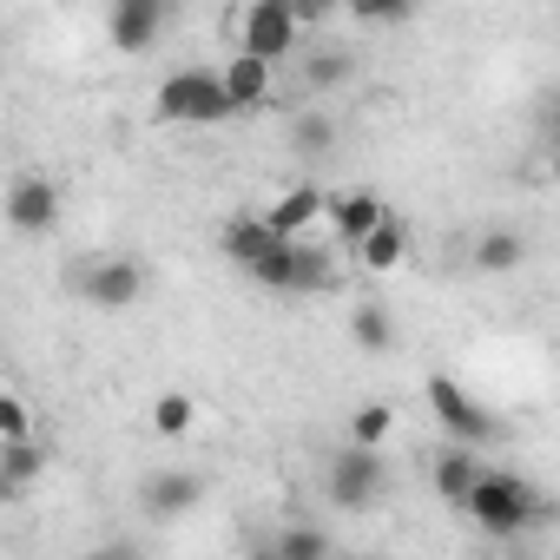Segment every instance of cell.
<instances>
[{"label": "cell", "mask_w": 560, "mask_h": 560, "mask_svg": "<svg viewBox=\"0 0 560 560\" xmlns=\"http://www.w3.org/2000/svg\"><path fill=\"white\" fill-rule=\"evenodd\" d=\"M488 540H514V534H527L534 521H547V501H540V488L527 481V475H514V468H475V481H468V494L455 501Z\"/></svg>", "instance_id": "cell-1"}, {"label": "cell", "mask_w": 560, "mask_h": 560, "mask_svg": "<svg viewBox=\"0 0 560 560\" xmlns=\"http://www.w3.org/2000/svg\"><path fill=\"white\" fill-rule=\"evenodd\" d=\"M244 270H250V284L270 291V298H330L337 291V257H330V244H311V231L304 237H277Z\"/></svg>", "instance_id": "cell-2"}, {"label": "cell", "mask_w": 560, "mask_h": 560, "mask_svg": "<svg viewBox=\"0 0 560 560\" xmlns=\"http://www.w3.org/2000/svg\"><path fill=\"white\" fill-rule=\"evenodd\" d=\"M152 113H159L165 126H224V119H231V100H224V86H218V67H172V73L159 80Z\"/></svg>", "instance_id": "cell-3"}, {"label": "cell", "mask_w": 560, "mask_h": 560, "mask_svg": "<svg viewBox=\"0 0 560 560\" xmlns=\"http://www.w3.org/2000/svg\"><path fill=\"white\" fill-rule=\"evenodd\" d=\"M324 494H330V508H343V514L383 508V494H389V462H383V448L343 442V448L330 455V468H324Z\"/></svg>", "instance_id": "cell-4"}, {"label": "cell", "mask_w": 560, "mask_h": 560, "mask_svg": "<svg viewBox=\"0 0 560 560\" xmlns=\"http://www.w3.org/2000/svg\"><path fill=\"white\" fill-rule=\"evenodd\" d=\"M298 47H304V21L291 14V0H244L237 8V54L284 67Z\"/></svg>", "instance_id": "cell-5"}, {"label": "cell", "mask_w": 560, "mask_h": 560, "mask_svg": "<svg viewBox=\"0 0 560 560\" xmlns=\"http://www.w3.org/2000/svg\"><path fill=\"white\" fill-rule=\"evenodd\" d=\"M73 291H80V304H93V311H132V304H145V291H152V270H145L139 257H93V264H80Z\"/></svg>", "instance_id": "cell-6"}, {"label": "cell", "mask_w": 560, "mask_h": 560, "mask_svg": "<svg viewBox=\"0 0 560 560\" xmlns=\"http://www.w3.org/2000/svg\"><path fill=\"white\" fill-rule=\"evenodd\" d=\"M422 396H429V409H435V422H442V435L448 442H468V448H488V442H501V422L455 383V376H429L422 383Z\"/></svg>", "instance_id": "cell-7"}, {"label": "cell", "mask_w": 560, "mask_h": 560, "mask_svg": "<svg viewBox=\"0 0 560 560\" xmlns=\"http://www.w3.org/2000/svg\"><path fill=\"white\" fill-rule=\"evenodd\" d=\"M0 218H8V231H21V237L54 231V224H60V185L40 178V172L8 178V191H0Z\"/></svg>", "instance_id": "cell-8"}, {"label": "cell", "mask_w": 560, "mask_h": 560, "mask_svg": "<svg viewBox=\"0 0 560 560\" xmlns=\"http://www.w3.org/2000/svg\"><path fill=\"white\" fill-rule=\"evenodd\" d=\"M165 8L159 0H113V14H106V40L113 54H152L165 40Z\"/></svg>", "instance_id": "cell-9"}, {"label": "cell", "mask_w": 560, "mask_h": 560, "mask_svg": "<svg viewBox=\"0 0 560 560\" xmlns=\"http://www.w3.org/2000/svg\"><path fill=\"white\" fill-rule=\"evenodd\" d=\"M198 501H205V475H191V468H159V475L139 481V508H145L152 521H178V514H191Z\"/></svg>", "instance_id": "cell-10"}, {"label": "cell", "mask_w": 560, "mask_h": 560, "mask_svg": "<svg viewBox=\"0 0 560 560\" xmlns=\"http://www.w3.org/2000/svg\"><path fill=\"white\" fill-rule=\"evenodd\" d=\"M40 475H47V442L40 435H8L0 442V501H27Z\"/></svg>", "instance_id": "cell-11"}, {"label": "cell", "mask_w": 560, "mask_h": 560, "mask_svg": "<svg viewBox=\"0 0 560 560\" xmlns=\"http://www.w3.org/2000/svg\"><path fill=\"white\" fill-rule=\"evenodd\" d=\"M218 86H224L231 113H250V106H264V100H270L277 67H270V60H257V54H231V60L218 67Z\"/></svg>", "instance_id": "cell-12"}, {"label": "cell", "mask_w": 560, "mask_h": 560, "mask_svg": "<svg viewBox=\"0 0 560 560\" xmlns=\"http://www.w3.org/2000/svg\"><path fill=\"white\" fill-rule=\"evenodd\" d=\"M389 205L370 191V185H350V191H324V218H330V237L337 244H357L376 218H383Z\"/></svg>", "instance_id": "cell-13"}, {"label": "cell", "mask_w": 560, "mask_h": 560, "mask_svg": "<svg viewBox=\"0 0 560 560\" xmlns=\"http://www.w3.org/2000/svg\"><path fill=\"white\" fill-rule=\"evenodd\" d=\"M350 250H357V264H363V270L389 277V270H402V257H409V224H402L396 211H383V218H376Z\"/></svg>", "instance_id": "cell-14"}, {"label": "cell", "mask_w": 560, "mask_h": 560, "mask_svg": "<svg viewBox=\"0 0 560 560\" xmlns=\"http://www.w3.org/2000/svg\"><path fill=\"white\" fill-rule=\"evenodd\" d=\"M317 218H324V185H311V178L291 185V191H277V205L264 211V224H270L277 237H304Z\"/></svg>", "instance_id": "cell-15"}, {"label": "cell", "mask_w": 560, "mask_h": 560, "mask_svg": "<svg viewBox=\"0 0 560 560\" xmlns=\"http://www.w3.org/2000/svg\"><path fill=\"white\" fill-rule=\"evenodd\" d=\"M350 80H357V54H350V47H311L304 67H298V86H304V93H337V86H350Z\"/></svg>", "instance_id": "cell-16"}, {"label": "cell", "mask_w": 560, "mask_h": 560, "mask_svg": "<svg viewBox=\"0 0 560 560\" xmlns=\"http://www.w3.org/2000/svg\"><path fill=\"white\" fill-rule=\"evenodd\" d=\"M475 468H481V448H468V442H448V448H435V462H429V481H435V494L455 508V501L468 494Z\"/></svg>", "instance_id": "cell-17"}, {"label": "cell", "mask_w": 560, "mask_h": 560, "mask_svg": "<svg viewBox=\"0 0 560 560\" xmlns=\"http://www.w3.org/2000/svg\"><path fill=\"white\" fill-rule=\"evenodd\" d=\"M350 343H357L363 357H389V350H396V317H389L376 298H363V304L350 311Z\"/></svg>", "instance_id": "cell-18"}, {"label": "cell", "mask_w": 560, "mask_h": 560, "mask_svg": "<svg viewBox=\"0 0 560 560\" xmlns=\"http://www.w3.org/2000/svg\"><path fill=\"white\" fill-rule=\"evenodd\" d=\"M270 244H277V231H270L264 218H231V224L218 231V250H224V257H231L237 270H244V264H257V257H264Z\"/></svg>", "instance_id": "cell-19"}, {"label": "cell", "mask_w": 560, "mask_h": 560, "mask_svg": "<svg viewBox=\"0 0 560 560\" xmlns=\"http://www.w3.org/2000/svg\"><path fill=\"white\" fill-rule=\"evenodd\" d=\"M475 264L494 270V277H501V270H521V264H527V237H521V231H481Z\"/></svg>", "instance_id": "cell-20"}, {"label": "cell", "mask_w": 560, "mask_h": 560, "mask_svg": "<svg viewBox=\"0 0 560 560\" xmlns=\"http://www.w3.org/2000/svg\"><path fill=\"white\" fill-rule=\"evenodd\" d=\"M191 422H198V402H191L185 389H165V396L152 402V429H159L165 442H178V435H191Z\"/></svg>", "instance_id": "cell-21"}, {"label": "cell", "mask_w": 560, "mask_h": 560, "mask_svg": "<svg viewBox=\"0 0 560 560\" xmlns=\"http://www.w3.org/2000/svg\"><path fill=\"white\" fill-rule=\"evenodd\" d=\"M291 145H298L304 159H324V152L337 145V119H330V113H298V119H291Z\"/></svg>", "instance_id": "cell-22"}, {"label": "cell", "mask_w": 560, "mask_h": 560, "mask_svg": "<svg viewBox=\"0 0 560 560\" xmlns=\"http://www.w3.org/2000/svg\"><path fill=\"white\" fill-rule=\"evenodd\" d=\"M343 8H350V21H363V27H402V21L422 14V0H343Z\"/></svg>", "instance_id": "cell-23"}, {"label": "cell", "mask_w": 560, "mask_h": 560, "mask_svg": "<svg viewBox=\"0 0 560 560\" xmlns=\"http://www.w3.org/2000/svg\"><path fill=\"white\" fill-rule=\"evenodd\" d=\"M389 429H396V409H389V402H363V409L350 416V442H363V448H383Z\"/></svg>", "instance_id": "cell-24"}, {"label": "cell", "mask_w": 560, "mask_h": 560, "mask_svg": "<svg viewBox=\"0 0 560 560\" xmlns=\"http://www.w3.org/2000/svg\"><path fill=\"white\" fill-rule=\"evenodd\" d=\"M270 553L277 560H324L330 553V534H317V527H284L270 540Z\"/></svg>", "instance_id": "cell-25"}, {"label": "cell", "mask_w": 560, "mask_h": 560, "mask_svg": "<svg viewBox=\"0 0 560 560\" xmlns=\"http://www.w3.org/2000/svg\"><path fill=\"white\" fill-rule=\"evenodd\" d=\"M8 435H34V402L14 396V389H0V442Z\"/></svg>", "instance_id": "cell-26"}, {"label": "cell", "mask_w": 560, "mask_h": 560, "mask_svg": "<svg viewBox=\"0 0 560 560\" xmlns=\"http://www.w3.org/2000/svg\"><path fill=\"white\" fill-rule=\"evenodd\" d=\"M291 14H298L304 34H311V27H324L330 14H343V0H291Z\"/></svg>", "instance_id": "cell-27"}, {"label": "cell", "mask_w": 560, "mask_h": 560, "mask_svg": "<svg viewBox=\"0 0 560 560\" xmlns=\"http://www.w3.org/2000/svg\"><path fill=\"white\" fill-rule=\"evenodd\" d=\"M159 8H165V14H178V0H159Z\"/></svg>", "instance_id": "cell-28"}]
</instances>
